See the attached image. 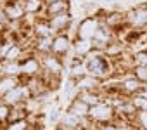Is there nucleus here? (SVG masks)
<instances>
[{
    "instance_id": "f257e3e1",
    "label": "nucleus",
    "mask_w": 147,
    "mask_h": 130,
    "mask_svg": "<svg viewBox=\"0 0 147 130\" xmlns=\"http://www.w3.org/2000/svg\"><path fill=\"white\" fill-rule=\"evenodd\" d=\"M85 68L90 77H104L109 73V64L102 56H90L85 62Z\"/></svg>"
},
{
    "instance_id": "f03ea898",
    "label": "nucleus",
    "mask_w": 147,
    "mask_h": 130,
    "mask_svg": "<svg viewBox=\"0 0 147 130\" xmlns=\"http://www.w3.org/2000/svg\"><path fill=\"white\" fill-rule=\"evenodd\" d=\"M99 28H100V24H99L97 19H94V18L83 19L80 23V26H78V37H80V40H94V37L97 35Z\"/></svg>"
},
{
    "instance_id": "7ed1b4c3",
    "label": "nucleus",
    "mask_w": 147,
    "mask_h": 130,
    "mask_svg": "<svg viewBox=\"0 0 147 130\" xmlns=\"http://www.w3.org/2000/svg\"><path fill=\"white\" fill-rule=\"evenodd\" d=\"M88 116L97 120V121H106L113 116V108L109 104H95V106H90V111H88Z\"/></svg>"
},
{
    "instance_id": "20e7f679",
    "label": "nucleus",
    "mask_w": 147,
    "mask_h": 130,
    "mask_svg": "<svg viewBox=\"0 0 147 130\" xmlns=\"http://www.w3.org/2000/svg\"><path fill=\"white\" fill-rule=\"evenodd\" d=\"M128 19L133 26L140 28V26H145L147 24V9L145 7H137L133 9L130 14H128Z\"/></svg>"
},
{
    "instance_id": "39448f33",
    "label": "nucleus",
    "mask_w": 147,
    "mask_h": 130,
    "mask_svg": "<svg viewBox=\"0 0 147 130\" xmlns=\"http://www.w3.org/2000/svg\"><path fill=\"white\" fill-rule=\"evenodd\" d=\"M26 92H28L26 87H16L14 90H11L9 94L4 95V104L11 106V104H18V102H21V101L26 97Z\"/></svg>"
},
{
    "instance_id": "423d86ee",
    "label": "nucleus",
    "mask_w": 147,
    "mask_h": 130,
    "mask_svg": "<svg viewBox=\"0 0 147 130\" xmlns=\"http://www.w3.org/2000/svg\"><path fill=\"white\" fill-rule=\"evenodd\" d=\"M69 49V38L66 35H57L52 42V52L54 54H66Z\"/></svg>"
},
{
    "instance_id": "0eeeda50",
    "label": "nucleus",
    "mask_w": 147,
    "mask_h": 130,
    "mask_svg": "<svg viewBox=\"0 0 147 130\" xmlns=\"http://www.w3.org/2000/svg\"><path fill=\"white\" fill-rule=\"evenodd\" d=\"M88 111H90V106H88L87 102H83L82 99H78V97L73 101V104H71V108H69V113L76 114L78 118L87 116V114H88Z\"/></svg>"
},
{
    "instance_id": "6e6552de",
    "label": "nucleus",
    "mask_w": 147,
    "mask_h": 130,
    "mask_svg": "<svg viewBox=\"0 0 147 130\" xmlns=\"http://www.w3.org/2000/svg\"><path fill=\"white\" fill-rule=\"evenodd\" d=\"M67 9H69V2H67V0H59V2L49 4L47 12H49L50 18H55V16H59V14H64Z\"/></svg>"
},
{
    "instance_id": "1a4fd4ad",
    "label": "nucleus",
    "mask_w": 147,
    "mask_h": 130,
    "mask_svg": "<svg viewBox=\"0 0 147 130\" xmlns=\"http://www.w3.org/2000/svg\"><path fill=\"white\" fill-rule=\"evenodd\" d=\"M69 21H71V16L67 12H64V14H59L55 18H50V26L54 30H66V26L69 24Z\"/></svg>"
},
{
    "instance_id": "9d476101",
    "label": "nucleus",
    "mask_w": 147,
    "mask_h": 130,
    "mask_svg": "<svg viewBox=\"0 0 147 130\" xmlns=\"http://www.w3.org/2000/svg\"><path fill=\"white\" fill-rule=\"evenodd\" d=\"M43 66L47 68V71L49 73H54V75H57L61 70H62V64L57 61V57H54V56H45L43 57Z\"/></svg>"
},
{
    "instance_id": "9b49d317",
    "label": "nucleus",
    "mask_w": 147,
    "mask_h": 130,
    "mask_svg": "<svg viewBox=\"0 0 147 130\" xmlns=\"http://www.w3.org/2000/svg\"><path fill=\"white\" fill-rule=\"evenodd\" d=\"M16 87H19V85H18V80H16L14 77H4L2 80H0V95L9 94V92L14 90Z\"/></svg>"
},
{
    "instance_id": "f8f14e48",
    "label": "nucleus",
    "mask_w": 147,
    "mask_h": 130,
    "mask_svg": "<svg viewBox=\"0 0 147 130\" xmlns=\"http://www.w3.org/2000/svg\"><path fill=\"white\" fill-rule=\"evenodd\" d=\"M36 71H38V61L33 57H28L21 64V73H24V75H35Z\"/></svg>"
},
{
    "instance_id": "ddd939ff",
    "label": "nucleus",
    "mask_w": 147,
    "mask_h": 130,
    "mask_svg": "<svg viewBox=\"0 0 147 130\" xmlns=\"http://www.w3.org/2000/svg\"><path fill=\"white\" fill-rule=\"evenodd\" d=\"M35 33L38 35V38H43V37H50L52 33V26L50 23H45V21H38L35 24Z\"/></svg>"
},
{
    "instance_id": "4468645a",
    "label": "nucleus",
    "mask_w": 147,
    "mask_h": 130,
    "mask_svg": "<svg viewBox=\"0 0 147 130\" xmlns=\"http://www.w3.org/2000/svg\"><path fill=\"white\" fill-rule=\"evenodd\" d=\"M78 85V89H83V90H94V87L97 85V80H95V77H82V78H78V82H76Z\"/></svg>"
},
{
    "instance_id": "2eb2a0df",
    "label": "nucleus",
    "mask_w": 147,
    "mask_h": 130,
    "mask_svg": "<svg viewBox=\"0 0 147 130\" xmlns=\"http://www.w3.org/2000/svg\"><path fill=\"white\" fill-rule=\"evenodd\" d=\"M4 11H5V14H7L9 19H19V18L23 16V7L18 5V4H11V5H7Z\"/></svg>"
},
{
    "instance_id": "dca6fc26",
    "label": "nucleus",
    "mask_w": 147,
    "mask_h": 130,
    "mask_svg": "<svg viewBox=\"0 0 147 130\" xmlns=\"http://www.w3.org/2000/svg\"><path fill=\"white\" fill-rule=\"evenodd\" d=\"M78 99H82V101L87 102L88 106H95V104H99V95L94 94L92 90H83V92L78 95Z\"/></svg>"
},
{
    "instance_id": "f3484780",
    "label": "nucleus",
    "mask_w": 147,
    "mask_h": 130,
    "mask_svg": "<svg viewBox=\"0 0 147 130\" xmlns=\"http://www.w3.org/2000/svg\"><path fill=\"white\" fill-rule=\"evenodd\" d=\"M92 40H78L76 43H75V49H76V52L80 54V56H85V54H88L90 50H92Z\"/></svg>"
},
{
    "instance_id": "a211bd4d",
    "label": "nucleus",
    "mask_w": 147,
    "mask_h": 130,
    "mask_svg": "<svg viewBox=\"0 0 147 130\" xmlns=\"http://www.w3.org/2000/svg\"><path fill=\"white\" fill-rule=\"evenodd\" d=\"M52 42H54V38H52V37H43V38H38L36 49H38L40 52H49V50H52Z\"/></svg>"
},
{
    "instance_id": "6ab92c4d",
    "label": "nucleus",
    "mask_w": 147,
    "mask_h": 130,
    "mask_svg": "<svg viewBox=\"0 0 147 130\" xmlns=\"http://www.w3.org/2000/svg\"><path fill=\"white\" fill-rule=\"evenodd\" d=\"M123 89L126 92H138L142 89V85H140V82L137 78H130V80H125L123 82Z\"/></svg>"
},
{
    "instance_id": "aec40b11",
    "label": "nucleus",
    "mask_w": 147,
    "mask_h": 130,
    "mask_svg": "<svg viewBox=\"0 0 147 130\" xmlns=\"http://www.w3.org/2000/svg\"><path fill=\"white\" fill-rule=\"evenodd\" d=\"M40 7H42V2H40V0H26V2H24V11H26L28 14L38 12Z\"/></svg>"
},
{
    "instance_id": "412c9836",
    "label": "nucleus",
    "mask_w": 147,
    "mask_h": 130,
    "mask_svg": "<svg viewBox=\"0 0 147 130\" xmlns=\"http://www.w3.org/2000/svg\"><path fill=\"white\" fill-rule=\"evenodd\" d=\"M62 123L66 125V127H76L78 123H80V118L76 116V114H73V113H66V114H62Z\"/></svg>"
},
{
    "instance_id": "4be33fe9",
    "label": "nucleus",
    "mask_w": 147,
    "mask_h": 130,
    "mask_svg": "<svg viewBox=\"0 0 147 130\" xmlns=\"http://www.w3.org/2000/svg\"><path fill=\"white\" fill-rule=\"evenodd\" d=\"M21 71V64L16 61V62H9L7 66L4 68V73L7 75V77H14V75H18Z\"/></svg>"
},
{
    "instance_id": "5701e85b",
    "label": "nucleus",
    "mask_w": 147,
    "mask_h": 130,
    "mask_svg": "<svg viewBox=\"0 0 147 130\" xmlns=\"http://www.w3.org/2000/svg\"><path fill=\"white\" fill-rule=\"evenodd\" d=\"M131 106L140 109V111H147V99L142 97V95H137V97L131 99Z\"/></svg>"
},
{
    "instance_id": "b1692460",
    "label": "nucleus",
    "mask_w": 147,
    "mask_h": 130,
    "mask_svg": "<svg viewBox=\"0 0 147 130\" xmlns=\"http://www.w3.org/2000/svg\"><path fill=\"white\" fill-rule=\"evenodd\" d=\"M19 54H21V49H19L18 45L11 47V50L5 54V61H7V62H16L18 57H19Z\"/></svg>"
},
{
    "instance_id": "393cba45",
    "label": "nucleus",
    "mask_w": 147,
    "mask_h": 130,
    "mask_svg": "<svg viewBox=\"0 0 147 130\" xmlns=\"http://www.w3.org/2000/svg\"><path fill=\"white\" fill-rule=\"evenodd\" d=\"M135 77L138 82L147 83V66H135Z\"/></svg>"
},
{
    "instance_id": "a878e982",
    "label": "nucleus",
    "mask_w": 147,
    "mask_h": 130,
    "mask_svg": "<svg viewBox=\"0 0 147 130\" xmlns=\"http://www.w3.org/2000/svg\"><path fill=\"white\" fill-rule=\"evenodd\" d=\"M26 121L24 120H18V121H12L9 127H7V130H26Z\"/></svg>"
},
{
    "instance_id": "bb28decb",
    "label": "nucleus",
    "mask_w": 147,
    "mask_h": 130,
    "mask_svg": "<svg viewBox=\"0 0 147 130\" xmlns=\"http://www.w3.org/2000/svg\"><path fill=\"white\" fill-rule=\"evenodd\" d=\"M135 62L137 66H147V52H138L135 56Z\"/></svg>"
},
{
    "instance_id": "cd10ccee",
    "label": "nucleus",
    "mask_w": 147,
    "mask_h": 130,
    "mask_svg": "<svg viewBox=\"0 0 147 130\" xmlns=\"http://www.w3.org/2000/svg\"><path fill=\"white\" fill-rule=\"evenodd\" d=\"M9 113H11V109H9V106H7V104H0V120L7 118V116H9Z\"/></svg>"
},
{
    "instance_id": "c85d7f7f",
    "label": "nucleus",
    "mask_w": 147,
    "mask_h": 130,
    "mask_svg": "<svg viewBox=\"0 0 147 130\" xmlns=\"http://www.w3.org/2000/svg\"><path fill=\"white\" fill-rule=\"evenodd\" d=\"M138 121L142 123V127H147V111H140L138 113Z\"/></svg>"
},
{
    "instance_id": "c756f323",
    "label": "nucleus",
    "mask_w": 147,
    "mask_h": 130,
    "mask_svg": "<svg viewBox=\"0 0 147 130\" xmlns=\"http://www.w3.org/2000/svg\"><path fill=\"white\" fill-rule=\"evenodd\" d=\"M7 21H9V18H7L5 11H0V26H4V24H5Z\"/></svg>"
},
{
    "instance_id": "7c9ffc66",
    "label": "nucleus",
    "mask_w": 147,
    "mask_h": 130,
    "mask_svg": "<svg viewBox=\"0 0 147 130\" xmlns=\"http://www.w3.org/2000/svg\"><path fill=\"white\" fill-rule=\"evenodd\" d=\"M102 130H121V128H116V127H104Z\"/></svg>"
},
{
    "instance_id": "2f4dec72",
    "label": "nucleus",
    "mask_w": 147,
    "mask_h": 130,
    "mask_svg": "<svg viewBox=\"0 0 147 130\" xmlns=\"http://www.w3.org/2000/svg\"><path fill=\"white\" fill-rule=\"evenodd\" d=\"M47 2L49 4H54V2H59V0H47Z\"/></svg>"
},
{
    "instance_id": "473e14b6",
    "label": "nucleus",
    "mask_w": 147,
    "mask_h": 130,
    "mask_svg": "<svg viewBox=\"0 0 147 130\" xmlns=\"http://www.w3.org/2000/svg\"><path fill=\"white\" fill-rule=\"evenodd\" d=\"M142 87H144V89H147V83H144V85H142Z\"/></svg>"
},
{
    "instance_id": "72a5a7b5",
    "label": "nucleus",
    "mask_w": 147,
    "mask_h": 130,
    "mask_svg": "<svg viewBox=\"0 0 147 130\" xmlns=\"http://www.w3.org/2000/svg\"><path fill=\"white\" fill-rule=\"evenodd\" d=\"M0 56H2V49H0Z\"/></svg>"
}]
</instances>
